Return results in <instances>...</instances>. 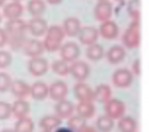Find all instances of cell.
Instances as JSON below:
<instances>
[{
	"label": "cell",
	"instance_id": "obj_1",
	"mask_svg": "<svg viewBox=\"0 0 149 132\" xmlns=\"http://www.w3.org/2000/svg\"><path fill=\"white\" fill-rule=\"evenodd\" d=\"M5 32L7 34L9 45L13 49L23 48V45L26 42V31L28 30L27 23L22 19L8 20V22L5 25Z\"/></svg>",
	"mask_w": 149,
	"mask_h": 132
},
{
	"label": "cell",
	"instance_id": "obj_2",
	"mask_svg": "<svg viewBox=\"0 0 149 132\" xmlns=\"http://www.w3.org/2000/svg\"><path fill=\"white\" fill-rule=\"evenodd\" d=\"M45 34V39L43 41L44 49L50 52L59 50L60 46H61V42L64 39V36H65L63 30H62V27H59L57 25L48 27Z\"/></svg>",
	"mask_w": 149,
	"mask_h": 132
},
{
	"label": "cell",
	"instance_id": "obj_3",
	"mask_svg": "<svg viewBox=\"0 0 149 132\" xmlns=\"http://www.w3.org/2000/svg\"><path fill=\"white\" fill-rule=\"evenodd\" d=\"M123 43L127 48H136L140 44V24L133 21L123 35Z\"/></svg>",
	"mask_w": 149,
	"mask_h": 132
},
{
	"label": "cell",
	"instance_id": "obj_4",
	"mask_svg": "<svg viewBox=\"0 0 149 132\" xmlns=\"http://www.w3.org/2000/svg\"><path fill=\"white\" fill-rule=\"evenodd\" d=\"M104 111H105L106 116H108L111 119H120L124 116L125 111H126V105L120 99L110 98L105 103Z\"/></svg>",
	"mask_w": 149,
	"mask_h": 132
},
{
	"label": "cell",
	"instance_id": "obj_5",
	"mask_svg": "<svg viewBox=\"0 0 149 132\" xmlns=\"http://www.w3.org/2000/svg\"><path fill=\"white\" fill-rule=\"evenodd\" d=\"M60 56L61 60L66 62H72L79 58L81 54V49L76 42H66L62 46H60Z\"/></svg>",
	"mask_w": 149,
	"mask_h": 132
},
{
	"label": "cell",
	"instance_id": "obj_6",
	"mask_svg": "<svg viewBox=\"0 0 149 132\" xmlns=\"http://www.w3.org/2000/svg\"><path fill=\"white\" fill-rule=\"evenodd\" d=\"M70 74L79 82H83L90 75V67L83 60H74L70 66Z\"/></svg>",
	"mask_w": 149,
	"mask_h": 132
},
{
	"label": "cell",
	"instance_id": "obj_7",
	"mask_svg": "<svg viewBox=\"0 0 149 132\" xmlns=\"http://www.w3.org/2000/svg\"><path fill=\"white\" fill-rule=\"evenodd\" d=\"M112 82L118 88L129 87L133 82V73L128 69H118L112 74Z\"/></svg>",
	"mask_w": 149,
	"mask_h": 132
},
{
	"label": "cell",
	"instance_id": "obj_8",
	"mask_svg": "<svg viewBox=\"0 0 149 132\" xmlns=\"http://www.w3.org/2000/svg\"><path fill=\"white\" fill-rule=\"evenodd\" d=\"M48 68H49V65H48L47 60L41 58V56L32 58L28 64L29 72L35 77L43 76L48 71Z\"/></svg>",
	"mask_w": 149,
	"mask_h": 132
},
{
	"label": "cell",
	"instance_id": "obj_9",
	"mask_svg": "<svg viewBox=\"0 0 149 132\" xmlns=\"http://www.w3.org/2000/svg\"><path fill=\"white\" fill-rule=\"evenodd\" d=\"M112 15V4L108 0L98 1L94 8V17L98 22H105L110 20Z\"/></svg>",
	"mask_w": 149,
	"mask_h": 132
},
{
	"label": "cell",
	"instance_id": "obj_10",
	"mask_svg": "<svg viewBox=\"0 0 149 132\" xmlns=\"http://www.w3.org/2000/svg\"><path fill=\"white\" fill-rule=\"evenodd\" d=\"M98 37H99V32L96 28L91 27V26H87V27L81 28L79 34H78V38L79 41L84 45H91V44L96 43Z\"/></svg>",
	"mask_w": 149,
	"mask_h": 132
},
{
	"label": "cell",
	"instance_id": "obj_11",
	"mask_svg": "<svg viewBox=\"0 0 149 132\" xmlns=\"http://www.w3.org/2000/svg\"><path fill=\"white\" fill-rule=\"evenodd\" d=\"M27 28L33 36L41 37V36L45 35L48 29V24L41 17H35L27 24Z\"/></svg>",
	"mask_w": 149,
	"mask_h": 132
},
{
	"label": "cell",
	"instance_id": "obj_12",
	"mask_svg": "<svg viewBox=\"0 0 149 132\" xmlns=\"http://www.w3.org/2000/svg\"><path fill=\"white\" fill-rule=\"evenodd\" d=\"M22 49H23L24 53L27 56H30V58L40 56L44 52V50H45L43 46V42L37 39L26 40Z\"/></svg>",
	"mask_w": 149,
	"mask_h": 132
},
{
	"label": "cell",
	"instance_id": "obj_13",
	"mask_svg": "<svg viewBox=\"0 0 149 132\" xmlns=\"http://www.w3.org/2000/svg\"><path fill=\"white\" fill-rule=\"evenodd\" d=\"M68 92V85L63 81H55L52 83L51 86L48 87V95L51 97L53 100L59 101L66 97Z\"/></svg>",
	"mask_w": 149,
	"mask_h": 132
},
{
	"label": "cell",
	"instance_id": "obj_14",
	"mask_svg": "<svg viewBox=\"0 0 149 132\" xmlns=\"http://www.w3.org/2000/svg\"><path fill=\"white\" fill-rule=\"evenodd\" d=\"M72 91L79 101H93V89L86 83H77L72 88Z\"/></svg>",
	"mask_w": 149,
	"mask_h": 132
},
{
	"label": "cell",
	"instance_id": "obj_15",
	"mask_svg": "<svg viewBox=\"0 0 149 132\" xmlns=\"http://www.w3.org/2000/svg\"><path fill=\"white\" fill-rule=\"evenodd\" d=\"M98 32H99V35H101V37H103L104 39L112 40L116 39L118 36L120 29H118V26L116 25V23L108 20V21L102 22Z\"/></svg>",
	"mask_w": 149,
	"mask_h": 132
},
{
	"label": "cell",
	"instance_id": "obj_16",
	"mask_svg": "<svg viewBox=\"0 0 149 132\" xmlns=\"http://www.w3.org/2000/svg\"><path fill=\"white\" fill-rule=\"evenodd\" d=\"M54 110H55L56 116L59 119H66V118H70L72 115L74 111V105L70 100L64 98L56 103Z\"/></svg>",
	"mask_w": 149,
	"mask_h": 132
},
{
	"label": "cell",
	"instance_id": "obj_17",
	"mask_svg": "<svg viewBox=\"0 0 149 132\" xmlns=\"http://www.w3.org/2000/svg\"><path fill=\"white\" fill-rule=\"evenodd\" d=\"M81 28V22L77 18L70 17L63 21L62 30H63L64 34L68 35V37H76V36H78Z\"/></svg>",
	"mask_w": 149,
	"mask_h": 132
},
{
	"label": "cell",
	"instance_id": "obj_18",
	"mask_svg": "<svg viewBox=\"0 0 149 132\" xmlns=\"http://www.w3.org/2000/svg\"><path fill=\"white\" fill-rule=\"evenodd\" d=\"M24 13V7L21 2L13 1L4 5L3 7V15L6 19L8 20H15L19 19Z\"/></svg>",
	"mask_w": 149,
	"mask_h": 132
},
{
	"label": "cell",
	"instance_id": "obj_19",
	"mask_svg": "<svg viewBox=\"0 0 149 132\" xmlns=\"http://www.w3.org/2000/svg\"><path fill=\"white\" fill-rule=\"evenodd\" d=\"M126 56V50L120 45H113L106 52V58L112 65H118L124 60Z\"/></svg>",
	"mask_w": 149,
	"mask_h": 132
},
{
	"label": "cell",
	"instance_id": "obj_20",
	"mask_svg": "<svg viewBox=\"0 0 149 132\" xmlns=\"http://www.w3.org/2000/svg\"><path fill=\"white\" fill-rule=\"evenodd\" d=\"M30 95L35 100H43L48 96V86L42 81H37L30 87Z\"/></svg>",
	"mask_w": 149,
	"mask_h": 132
},
{
	"label": "cell",
	"instance_id": "obj_21",
	"mask_svg": "<svg viewBox=\"0 0 149 132\" xmlns=\"http://www.w3.org/2000/svg\"><path fill=\"white\" fill-rule=\"evenodd\" d=\"M30 113V103L24 100L23 98H19L11 105V115L15 116L17 119L27 117Z\"/></svg>",
	"mask_w": 149,
	"mask_h": 132
},
{
	"label": "cell",
	"instance_id": "obj_22",
	"mask_svg": "<svg viewBox=\"0 0 149 132\" xmlns=\"http://www.w3.org/2000/svg\"><path fill=\"white\" fill-rule=\"evenodd\" d=\"M30 87L28 83L23 80H15L11 82L10 92L17 98H24V97L30 95Z\"/></svg>",
	"mask_w": 149,
	"mask_h": 132
},
{
	"label": "cell",
	"instance_id": "obj_23",
	"mask_svg": "<svg viewBox=\"0 0 149 132\" xmlns=\"http://www.w3.org/2000/svg\"><path fill=\"white\" fill-rule=\"evenodd\" d=\"M111 98V88L106 84H100L93 90V100L105 103Z\"/></svg>",
	"mask_w": 149,
	"mask_h": 132
},
{
	"label": "cell",
	"instance_id": "obj_24",
	"mask_svg": "<svg viewBox=\"0 0 149 132\" xmlns=\"http://www.w3.org/2000/svg\"><path fill=\"white\" fill-rule=\"evenodd\" d=\"M76 111L78 116L87 120L94 116L95 105L92 103V101H79V103L76 105Z\"/></svg>",
	"mask_w": 149,
	"mask_h": 132
},
{
	"label": "cell",
	"instance_id": "obj_25",
	"mask_svg": "<svg viewBox=\"0 0 149 132\" xmlns=\"http://www.w3.org/2000/svg\"><path fill=\"white\" fill-rule=\"evenodd\" d=\"M61 124V119L57 116H45L40 120V127L45 131H52Z\"/></svg>",
	"mask_w": 149,
	"mask_h": 132
},
{
	"label": "cell",
	"instance_id": "obj_26",
	"mask_svg": "<svg viewBox=\"0 0 149 132\" xmlns=\"http://www.w3.org/2000/svg\"><path fill=\"white\" fill-rule=\"evenodd\" d=\"M118 121V129L120 132H136L137 131V122L130 116H123Z\"/></svg>",
	"mask_w": 149,
	"mask_h": 132
},
{
	"label": "cell",
	"instance_id": "obj_27",
	"mask_svg": "<svg viewBox=\"0 0 149 132\" xmlns=\"http://www.w3.org/2000/svg\"><path fill=\"white\" fill-rule=\"evenodd\" d=\"M28 11L34 18L41 17L46 11V4L43 0H29Z\"/></svg>",
	"mask_w": 149,
	"mask_h": 132
},
{
	"label": "cell",
	"instance_id": "obj_28",
	"mask_svg": "<svg viewBox=\"0 0 149 132\" xmlns=\"http://www.w3.org/2000/svg\"><path fill=\"white\" fill-rule=\"evenodd\" d=\"M86 55L89 60H93V62H97L104 56V49L100 44H91L88 46L87 50H86Z\"/></svg>",
	"mask_w": 149,
	"mask_h": 132
},
{
	"label": "cell",
	"instance_id": "obj_29",
	"mask_svg": "<svg viewBox=\"0 0 149 132\" xmlns=\"http://www.w3.org/2000/svg\"><path fill=\"white\" fill-rule=\"evenodd\" d=\"M15 132H33L34 131V122L29 117H24L17 119L15 125Z\"/></svg>",
	"mask_w": 149,
	"mask_h": 132
},
{
	"label": "cell",
	"instance_id": "obj_30",
	"mask_svg": "<svg viewBox=\"0 0 149 132\" xmlns=\"http://www.w3.org/2000/svg\"><path fill=\"white\" fill-rule=\"evenodd\" d=\"M87 126L86 119L80 117V116H70L68 120V127L74 132H81L84 128Z\"/></svg>",
	"mask_w": 149,
	"mask_h": 132
},
{
	"label": "cell",
	"instance_id": "obj_31",
	"mask_svg": "<svg viewBox=\"0 0 149 132\" xmlns=\"http://www.w3.org/2000/svg\"><path fill=\"white\" fill-rule=\"evenodd\" d=\"M96 125H97V129L100 132H110L114 126V120L104 115L98 118L96 121Z\"/></svg>",
	"mask_w": 149,
	"mask_h": 132
},
{
	"label": "cell",
	"instance_id": "obj_32",
	"mask_svg": "<svg viewBox=\"0 0 149 132\" xmlns=\"http://www.w3.org/2000/svg\"><path fill=\"white\" fill-rule=\"evenodd\" d=\"M127 11L133 21H139L140 19V0H130L127 6Z\"/></svg>",
	"mask_w": 149,
	"mask_h": 132
},
{
	"label": "cell",
	"instance_id": "obj_33",
	"mask_svg": "<svg viewBox=\"0 0 149 132\" xmlns=\"http://www.w3.org/2000/svg\"><path fill=\"white\" fill-rule=\"evenodd\" d=\"M52 71L55 74L59 75V76H66L70 74V66L68 62H64L62 60H58L52 64Z\"/></svg>",
	"mask_w": 149,
	"mask_h": 132
},
{
	"label": "cell",
	"instance_id": "obj_34",
	"mask_svg": "<svg viewBox=\"0 0 149 132\" xmlns=\"http://www.w3.org/2000/svg\"><path fill=\"white\" fill-rule=\"evenodd\" d=\"M11 80L10 76L7 73L1 72L0 73V92H6L7 90H9L11 85Z\"/></svg>",
	"mask_w": 149,
	"mask_h": 132
},
{
	"label": "cell",
	"instance_id": "obj_35",
	"mask_svg": "<svg viewBox=\"0 0 149 132\" xmlns=\"http://www.w3.org/2000/svg\"><path fill=\"white\" fill-rule=\"evenodd\" d=\"M13 56L6 50H0V69H5L10 66Z\"/></svg>",
	"mask_w": 149,
	"mask_h": 132
},
{
	"label": "cell",
	"instance_id": "obj_36",
	"mask_svg": "<svg viewBox=\"0 0 149 132\" xmlns=\"http://www.w3.org/2000/svg\"><path fill=\"white\" fill-rule=\"evenodd\" d=\"M11 115V105L6 101H0V120H6Z\"/></svg>",
	"mask_w": 149,
	"mask_h": 132
},
{
	"label": "cell",
	"instance_id": "obj_37",
	"mask_svg": "<svg viewBox=\"0 0 149 132\" xmlns=\"http://www.w3.org/2000/svg\"><path fill=\"white\" fill-rule=\"evenodd\" d=\"M7 40H8V37H7L5 30L0 28V47H3L7 43Z\"/></svg>",
	"mask_w": 149,
	"mask_h": 132
},
{
	"label": "cell",
	"instance_id": "obj_38",
	"mask_svg": "<svg viewBox=\"0 0 149 132\" xmlns=\"http://www.w3.org/2000/svg\"><path fill=\"white\" fill-rule=\"evenodd\" d=\"M140 60L139 58H136L135 62L132 64V71L133 74H135L136 76H139L140 75Z\"/></svg>",
	"mask_w": 149,
	"mask_h": 132
},
{
	"label": "cell",
	"instance_id": "obj_39",
	"mask_svg": "<svg viewBox=\"0 0 149 132\" xmlns=\"http://www.w3.org/2000/svg\"><path fill=\"white\" fill-rule=\"evenodd\" d=\"M54 132H74L72 130H70L68 127H61V128H58L56 129Z\"/></svg>",
	"mask_w": 149,
	"mask_h": 132
},
{
	"label": "cell",
	"instance_id": "obj_40",
	"mask_svg": "<svg viewBox=\"0 0 149 132\" xmlns=\"http://www.w3.org/2000/svg\"><path fill=\"white\" fill-rule=\"evenodd\" d=\"M47 2L51 5H56V4H59V3L62 2V0H47Z\"/></svg>",
	"mask_w": 149,
	"mask_h": 132
},
{
	"label": "cell",
	"instance_id": "obj_41",
	"mask_svg": "<svg viewBox=\"0 0 149 132\" xmlns=\"http://www.w3.org/2000/svg\"><path fill=\"white\" fill-rule=\"evenodd\" d=\"M81 132H97V131H95L93 128H90V127H87V126H86Z\"/></svg>",
	"mask_w": 149,
	"mask_h": 132
},
{
	"label": "cell",
	"instance_id": "obj_42",
	"mask_svg": "<svg viewBox=\"0 0 149 132\" xmlns=\"http://www.w3.org/2000/svg\"><path fill=\"white\" fill-rule=\"evenodd\" d=\"M5 1L6 0H0V6H3L5 4Z\"/></svg>",
	"mask_w": 149,
	"mask_h": 132
},
{
	"label": "cell",
	"instance_id": "obj_43",
	"mask_svg": "<svg viewBox=\"0 0 149 132\" xmlns=\"http://www.w3.org/2000/svg\"><path fill=\"white\" fill-rule=\"evenodd\" d=\"M1 132H15L13 130H11V129H4V130H2Z\"/></svg>",
	"mask_w": 149,
	"mask_h": 132
},
{
	"label": "cell",
	"instance_id": "obj_44",
	"mask_svg": "<svg viewBox=\"0 0 149 132\" xmlns=\"http://www.w3.org/2000/svg\"><path fill=\"white\" fill-rule=\"evenodd\" d=\"M13 1H17V2H21L22 0H13Z\"/></svg>",
	"mask_w": 149,
	"mask_h": 132
},
{
	"label": "cell",
	"instance_id": "obj_45",
	"mask_svg": "<svg viewBox=\"0 0 149 132\" xmlns=\"http://www.w3.org/2000/svg\"><path fill=\"white\" fill-rule=\"evenodd\" d=\"M1 20H2V17H1V13H0V23H1Z\"/></svg>",
	"mask_w": 149,
	"mask_h": 132
},
{
	"label": "cell",
	"instance_id": "obj_46",
	"mask_svg": "<svg viewBox=\"0 0 149 132\" xmlns=\"http://www.w3.org/2000/svg\"><path fill=\"white\" fill-rule=\"evenodd\" d=\"M43 132H51V131H45V130H43Z\"/></svg>",
	"mask_w": 149,
	"mask_h": 132
},
{
	"label": "cell",
	"instance_id": "obj_47",
	"mask_svg": "<svg viewBox=\"0 0 149 132\" xmlns=\"http://www.w3.org/2000/svg\"><path fill=\"white\" fill-rule=\"evenodd\" d=\"M118 1H123V0H118Z\"/></svg>",
	"mask_w": 149,
	"mask_h": 132
},
{
	"label": "cell",
	"instance_id": "obj_48",
	"mask_svg": "<svg viewBox=\"0 0 149 132\" xmlns=\"http://www.w3.org/2000/svg\"><path fill=\"white\" fill-rule=\"evenodd\" d=\"M98 1H102V0H98Z\"/></svg>",
	"mask_w": 149,
	"mask_h": 132
}]
</instances>
